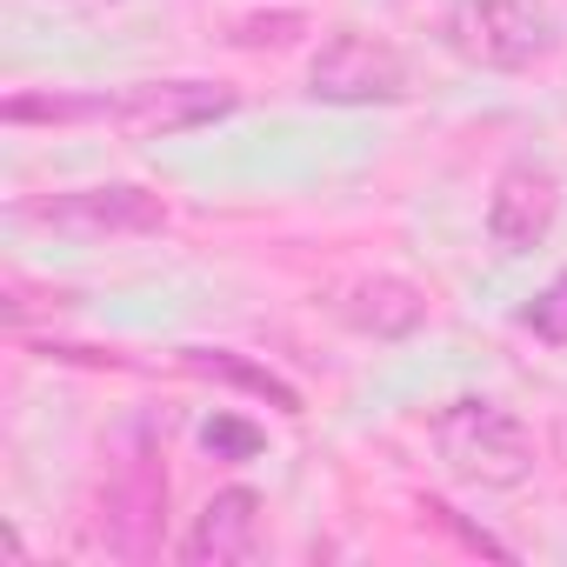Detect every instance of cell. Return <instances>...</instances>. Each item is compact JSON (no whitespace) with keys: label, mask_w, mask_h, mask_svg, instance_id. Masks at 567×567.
Listing matches in <instances>:
<instances>
[{"label":"cell","mask_w":567,"mask_h":567,"mask_svg":"<svg viewBox=\"0 0 567 567\" xmlns=\"http://www.w3.org/2000/svg\"><path fill=\"white\" fill-rule=\"evenodd\" d=\"M308 94L328 107H394L408 94V61L381 34L334 28L321 41V54L308 61Z\"/></svg>","instance_id":"obj_4"},{"label":"cell","mask_w":567,"mask_h":567,"mask_svg":"<svg viewBox=\"0 0 567 567\" xmlns=\"http://www.w3.org/2000/svg\"><path fill=\"white\" fill-rule=\"evenodd\" d=\"M434 454L467 487H520L534 474V434L520 427V414H507L487 394L447 401L434 414Z\"/></svg>","instance_id":"obj_2"},{"label":"cell","mask_w":567,"mask_h":567,"mask_svg":"<svg viewBox=\"0 0 567 567\" xmlns=\"http://www.w3.org/2000/svg\"><path fill=\"white\" fill-rule=\"evenodd\" d=\"M295 34H301V21H295V14H254V21H240V28H234V41H240V48H288Z\"/></svg>","instance_id":"obj_14"},{"label":"cell","mask_w":567,"mask_h":567,"mask_svg":"<svg viewBox=\"0 0 567 567\" xmlns=\"http://www.w3.org/2000/svg\"><path fill=\"white\" fill-rule=\"evenodd\" d=\"M341 321L354 334H368V341H408L427 321V295L414 288V280H401V274H374V280H361V288H348Z\"/></svg>","instance_id":"obj_9"},{"label":"cell","mask_w":567,"mask_h":567,"mask_svg":"<svg viewBox=\"0 0 567 567\" xmlns=\"http://www.w3.org/2000/svg\"><path fill=\"white\" fill-rule=\"evenodd\" d=\"M554 454L567 461V408H560V421H554Z\"/></svg>","instance_id":"obj_15"},{"label":"cell","mask_w":567,"mask_h":567,"mask_svg":"<svg viewBox=\"0 0 567 567\" xmlns=\"http://www.w3.org/2000/svg\"><path fill=\"white\" fill-rule=\"evenodd\" d=\"M181 368L200 374V381L240 388V394H254V401H274L280 414H301V394H295L288 381H280L274 368H260V361H247V354H234V348H181Z\"/></svg>","instance_id":"obj_10"},{"label":"cell","mask_w":567,"mask_h":567,"mask_svg":"<svg viewBox=\"0 0 567 567\" xmlns=\"http://www.w3.org/2000/svg\"><path fill=\"white\" fill-rule=\"evenodd\" d=\"M161 534H167V447H161V427L134 414L101 447L87 540L114 560H154Z\"/></svg>","instance_id":"obj_1"},{"label":"cell","mask_w":567,"mask_h":567,"mask_svg":"<svg viewBox=\"0 0 567 567\" xmlns=\"http://www.w3.org/2000/svg\"><path fill=\"white\" fill-rule=\"evenodd\" d=\"M234 107L240 94L220 81H134L121 94H101V127H121L127 141H167V134L214 127Z\"/></svg>","instance_id":"obj_5"},{"label":"cell","mask_w":567,"mask_h":567,"mask_svg":"<svg viewBox=\"0 0 567 567\" xmlns=\"http://www.w3.org/2000/svg\"><path fill=\"white\" fill-rule=\"evenodd\" d=\"M14 127H28V121H48V127H81V121H101V94H14L8 107Z\"/></svg>","instance_id":"obj_11"},{"label":"cell","mask_w":567,"mask_h":567,"mask_svg":"<svg viewBox=\"0 0 567 567\" xmlns=\"http://www.w3.org/2000/svg\"><path fill=\"white\" fill-rule=\"evenodd\" d=\"M520 328L534 341H547V348H567V274H554L547 288L520 308Z\"/></svg>","instance_id":"obj_12"},{"label":"cell","mask_w":567,"mask_h":567,"mask_svg":"<svg viewBox=\"0 0 567 567\" xmlns=\"http://www.w3.org/2000/svg\"><path fill=\"white\" fill-rule=\"evenodd\" d=\"M21 220L74 234V240H114V234H161L167 200L154 187L107 181V187H68V194H48V200H21Z\"/></svg>","instance_id":"obj_6"},{"label":"cell","mask_w":567,"mask_h":567,"mask_svg":"<svg viewBox=\"0 0 567 567\" xmlns=\"http://www.w3.org/2000/svg\"><path fill=\"white\" fill-rule=\"evenodd\" d=\"M441 41L467 61V68H487V74H527L534 61L554 54V14L540 0H454L447 21H441Z\"/></svg>","instance_id":"obj_3"},{"label":"cell","mask_w":567,"mask_h":567,"mask_svg":"<svg viewBox=\"0 0 567 567\" xmlns=\"http://www.w3.org/2000/svg\"><path fill=\"white\" fill-rule=\"evenodd\" d=\"M200 441H207L214 461H254V454H260V427H247V421H234V414H214V421L200 427Z\"/></svg>","instance_id":"obj_13"},{"label":"cell","mask_w":567,"mask_h":567,"mask_svg":"<svg viewBox=\"0 0 567 567\" xmlns=\"http://www.w3.org/2000/svg\"><path fill=\"white\" fill-rule=\"evenodd\" d=\"M254 554H260V494L254 487H220L194 514V527L181 540V560L187 567H240Z\"/></svg>","instance_id":"obj_8"},{"label":"cell","mask_w":567,"mask_h":567,"mask_svg":"<svg viewBox=\"0 0 567 567\" xmlns=\"http://www.w3.org/2000/svg\"><path fill=\"white\" fill-rule=\"evenodd\" d=\"M560 220V174L547 161H507L487 194V240L501 254H534Z\"/></svg>","instance_id":"obj_7"}]
</instances>
